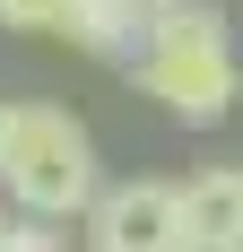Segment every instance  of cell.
Here are the masks:
<instances>
[{
  "mask_svg": "<svg viewBox=\"0 0 243 252\" xmlns=\"http://www.w3.org/2000/svg\"><path fill=\"white\" fill-rule=\"evenodd\" d=\"M174 252H243V244H217V235H182Z\"/></svg>",
  "mask_w": 243,
  "mask_h": 252,
  "instance_id": "obj_8",
  "label": "cell"
},
{
  "mask_svg": "<svg viewBox=\"0 0 243 252\" xmlns=\"http://www.w3.org/2000/svg\"><path fill=\"white\" fill-rule=\"evenodd\" d=\"M122 70H130V87H139L165 122H182V130H209V122H226L243 104L235 26H226V9H209V0H182L165 18H148L139 52H130Z\"/></svg>",
  "mask_w": 243,
  "mask_h": 252,
  "instance_id": "obj_1",
  "label": "cell"
},
{
  "mask_svg": "<svg viewBox=\"0 0 243 252\" xmlns=\"http://www.w3.org/2000/svg\"><path fill=\"white\" fill-rule=\"evenodd\" d=\"M78 252H96V244H78Z\"/></svg>",
  "mask_w": 243,
  "mask_h": 252,
  "instance_id": "obj_10",
  "label": "cell"
},
{
  "mask_svg": "<svg viewBox=\"0 0 243 252\" xmlns=\"http://www.w3.org/2000/svg\"><path fill=\"white\" fill-rule=\"evenodd\" d=\"M96 191H104L96 130L70 104H44V96L0 104V200H9V218L70 226V218L96 209Z\"/></svg>",
  "mask_w": 243,
  "mask_h": 252,
  "instance_id": "obj_2",
  "label": "cell"
},
{
  "mask_svg": "<svg viewBox=\"0 0 243 252\" xmlns=\"http://www.w3.org/2000/svg\"><path fill=\"white\" fill-rule=\"evenodd\" d=\"M0 252H70V244H61V226H44V218H9V226H0Z\"/></svg>",
  "mask_w": 243,
  "mask_h": 252,
  "instance_id": "obj_7",
  "label": "cell"
},
{
  "mask_svg": "<svg viewBox=\"0 0 243 252\" xmlns=\"http://www.w3.org/2000/svg\"><path fill=\"white\" fill-rule=\"evenodd\" d=\"M139 35H148L139 0H70V18H61V44L87 52V61H130Z\"/></svg>",
  "mask_w": 243,
  "mask_h": 252,
  "instance_id": "obj_4",
  "label": "cell"
},
{
  "mask_svg": "<svg viewBox=\"0 0 243 252\" xmlns=\"http://www.w3.org/2000/svg\"><path fill=\"white\" fill-rule=\"evenodd\" d=\"M61 18H70V0H0L9 35H61Z\"/></svg>",
  "mask_w": 243,
  "mask_h": 252,
  "instance_id": "obj_6",
  "label": "cell"
},
{
  "mask_svg": "<svg viewBox=\"0 0 243 252\" xmlns=\"http://www.w3.org/2000/svg\"><path fill=\"white\" fill-rule=\"evenodd\" d=\"M182 235L243 244V165H200V174H182Z\"/></svg>",
  "mask_w": 243,
  "mask_h": 252,
  "instance_id": "obj_5",
  "label": "cell"
},
{
  "mask_svg": "<svg viewBox=\"0 0 243 252\" xmlns=\"http://www.w3.org/2000/svg\"><path fill=\"white\" fill-rule=\"evenodd\" d=\"M87 244L96 252H174L182 244V183L174 174L104 183L96 209H87Z\"/></svg>",
  "mask_w": 243,
  "mask_h": 252,
  "instance_id": "obj_3",
  "label": "cell"
},
{
  "mask_svg": "<svg viewBox=\"0 0 243 252\" xmlns=\"http://www.w3.org/2000/svg\"><path fill=\"white\" fill-rule=\"evenodd\" d=\"M0 226H9V209H0Z\"/></svg>",
  "mask_w": 243,
  "mask_h": 252,
  "instance_id": "obj_9",
  "label": "cell"
}]
</instances>
